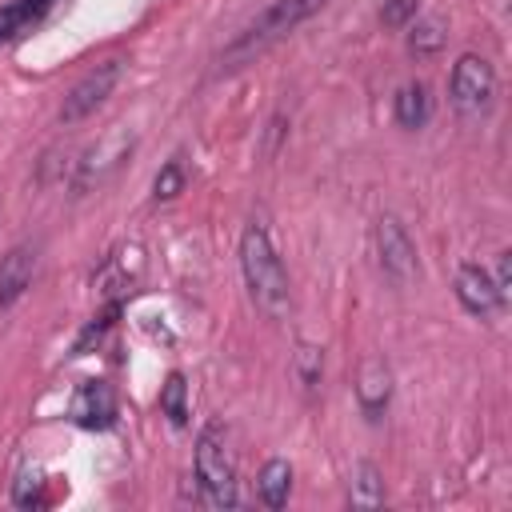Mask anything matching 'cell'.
<instances>
[{"mask_svg": "<svg viewBox=\"0 0 512 512\" xmlns=\"http://www.w3.org/2000/svg\"><path fill=\"white\" fill-rule=\"evenodd\" d=\"M240 272L248 284L252 304L268 316V320H284L292 312V288H288V268L264 228V220H248V228L240 232Z\"/></svg>", "mask_w": 512, "mask_h": 512, "instance_id": "obj_1", "label": "cell"}, {"mask_svg": "<svg viewBox=\"0 0 512 512\" xmlns=\"http://www.w3.org/2000/svg\"><path fill=\"white\" fill-rule=\"evenodd\" d=\"M192 472L204 508H236V460L228 452V432L220 420L204 424L192 452Z\"/></svg>", "mask_w": 512, "mask_h": 512, "instance_id": "obj_2", "label": "cell"}, {"mask_svg": "<svg viewBox=\"0 0 512 512\" xmlns=\"http://www.w3.org/2000/svg\"><path fill=\"white\" fill-rule=\"evenodd\" d=\"M324 0H272L244 32H236V40L220 52V68H240L244 60L260 56L268 44L284 40L300 20H308Z\"/></svg>", "mask_w": 512, "mask_h": 512, "instance_id": "obj_3", "label": "cell"}, {"mask_svg": "<svg viewBox=\"0 0 512 512\" xmlns=\"http://www.w3.org/2000/svg\"><path fill=\"white\" fill-rule=\"evenodd\" d=\"M448 96H452V108L464 116V120H480L488 116L492 100H496V72L484 56L476 52H464L456 64H452V76H448Z\"/></svg>", "mask_w": 512, "mask_h": 512, "instance_id": "obj_4", "label": "cell"}, {"mask_svg": "<svg viewBox=\"0 0 512 512\" xmlns=\"http://www.w3.org/2000/svg\"><path fill=\"white\" fill-rule=\"evenodd\" d=\"M120 72H124L120 60H100L96 68H88V72L68 88V96H64V104H60V124H80L84 116H92V112L112 96V88L120 84Z\"/></svg>", "mask_w": 512, "mask_h": 512, "instance_id": "obj_5", "label": "cell"}, {"mask_svg": "<svg viewBox=\"0 0 512 512\" xmlns=\"http://www.w3.org/2000/svg\"><path fill=\"white\" fill-rule=\"evenodd\" d=\"M376 256H380V268H384V276L396 284V288H404V284H412L416 280V244H412V236H408V228L396 220V216H380L376 220Z\"/></svg>", "mask_w": 512, "mask_h": 512, "instance_id": "obj_6", "label": "cell"}, {"mask_svg": "<svg viewBox=\"0 0 512 512\" xmlns=\"http://www.w3.org/2000/svg\"><path fill=\"white\" fill-rule=\"evenodd\" d=\"M128 152H132V136H128V132L104 136L96 148H88V152L76 160V180H72V188H76V192H88L92 184H104V180L124 164Z\"/></svg>", "mask_w": 512, "mask_h": 512, "instance_id": "obj_7", "label": "cell"}, {"mask_svg": "<svg viewBox=\"0 0 512 512\" xmlns=\"http://www.w3.org/2000/svg\"><path fill=\"white\" fill-rule=\"evenodd\" d=\"M452 292H456L460 308L468 316H480V320H488V316H496L504 308V296L496 292L492 276L480 264H460L456 268V280H452Z\"/></svg>", "mask_w": 512, "mask_h": 512, "instance_id": "obj_8", "label": "cell"}, {"mask_svg": "<svg viewBox=\"0 0 512 512\" xmlns=\"http://www.w3.org/2000/svg\"><path fill=\"white\" fill-rule=\"evenodd\" d=\"M72 424L88 432H104L116 424V392L104 380H84L72 396Z\"/></svg>", "mask_w": 512, "mask_h": 512, "instance_id": "obj_9", "label": "cell"}, {"mask_svg": "<svg viewBox=\"0 0 512 512\" xmlns=\"http://www.w3.org/2000/svg\"><path fill=\"white\" fill-rule=\"evenodd\" d=\"M388 400H392V368L380 356H368L356 376V404H360L364 420L376 424L388 412Z\"/></svg>", "mask_w": 512, "mask_h": 512, "instance_id": "obj_10", "label": "cell"}, {"mask_svg": "<svg viewBox=\"0 0 512 512\" xmlns=\"http://www.w3.org/2000/svg\"><path fill=\"white\" fill-rule=\"evenodd\" d=\"M36 276V248L32 244H16L0 256V308H12L28 284Z\"/></svg>", "mask_w": 512, "mask_h": 512, "instance_id": "obj_11", "label": "cell"}, {"mask_svg": "<svg viewBox=\"0 0 512 512\" xmlns=\"http://www.w3.org/2000/svg\"><path fill=\"white\" fill-rule=\"evenodd\" d=\"M428 116H432V96H428V88H424L420 80H408V84L396 92V124L408 128V132H416V128L428 124Z\"/></svg>", "mask_w": 512, "mask_h": 512, "instance_id": "obj_12", "label": "cell"}, {"mask_svg": "<svg viewBox=\"0 0 512 512\" xmlns=\"http://www.w3.org/2000/svg\"><path fill=\"white\" fill-rule=\"evenodd\" d=\"M256 492H260V500L276 512V508H284L288 504V492H292V464L284 460V456H272L264 468H260V476H256Z\"/></svg>", "mask_w": 512, "mask_h": 512, "instance_id": "obj_13", "label": "cell"}, {"mask_svg": "<svg viewBox=\"0 0 512 512\" xmlns=\"http://www.w3.org/2000/svg\"><path fill=\"white\" fill-rule=\"evenodd\" d=\"M348 504L352 508H380L384 504V476L372 460H360L352 468V484H348Z\"/></svg>", "mask_w": 512, "mask_h": 512, "instance_id": "obj_14", "label": "cell"}, {"mask_svg": "<svg viewBox=\"0 0 512 512\" xmlns=\"http://www.w3.org/2000/svg\"><path fill=\"white\" fill-rule=\"evenodd\" d=\"M48 8H52V0H8V4L0 8V44L12 40V36H20V32H24L28 24H36Z\"/></svg>", "mask_w": 512, "mask_h": 512, "instance_id": "obj_15", "label": "cell"}, {"mask_svg": "<svg viewBox=\"0 0 512 512\" xmlns=\"http://www.w3.org/2000/svg\"><path fill=\"white\" fill-rule=\"evenodd\" d=\"M160 412L176 428L188 424V380H184V372H168V380L160 384Z\"/></svg>", "mask_w": 512, "mask_h": 512, "instance_id": "obj_16", "label": "cell"}, {"mask_svg": "<svg viewBox=\"0 0 512 512\" xmlns=\"http://www.w3.org/2000/svg\"><path fill=\"white\" fill-rule=\"evenodd\" d=\"M444 40H448L444 20H440V16H424V20H416L412 32H408V52H412V56H436V52L444 48Z\"/></svg>", "mask_w": 512, "mask_h": 512, "instance_id": "obj_17", "label": "cell"}, {"mask_svg": "<svg viewBox=\"0 0 512 512\" xmlns=\"http://www.w3.org/2000/svg\"><path fill=\"white\" fill-rule=\"evenodd\" d=\"M184 180H188L184 160H180V156H172V160L156 172V180H152V200H176V196L184 192Z\"/></svg>", "mask_w": 512, "mask_h": 512, "instance_id": "obj_18", "label": "cell"}, {"mask_svg": "<svg viewBox=\"0 0 512 512\" xmlns=\"http://www.w3.org/2000/svg\"><path fill=\"white\" fill-rule=\"evenodd\" d=\"M296 376H300V384L312 392L316 384H320V376H324V348H316V344H300L296 348Z\"/></svg>", "mask_w": 512, "mask_h": 512, "instance_id": "obj_19", "label": "cell"}, {"mask_svg": "<svg viewBox=\"0 0 512 512\" xmlns=\"http://www.w3.org/2000/svg\"><path fill=\"white\" fill-rule=\"evenodd\" d=\"M44 500V472L40 468H24L12 484V504L16 508H36Z\"/></svg>", "mask_w": 512, "mask_h": 512, "instance_id": "obj_20", "label": "cell"}, {"mask_svg": "<svg viewBox=\"0 0 512 512\" xmlns=\"http://www.w3.org/2000/svg\"><path fill=\"white\" fill-rule=\"evenodd\" d=\"M416 8H420V0H384L380 4V24L384 28H408L416 20Z\"/></svg>", "mask_w": 512, "mask_h": 512, "instance_id": "obj_21", "label": "cell"}, {"mask_svg": "<svg viewBox=\"0 0 512 512\" xmlns=\"http://www.w3.org/2000/svg\"><path fill=\"white\" fill-rule=\"evenodd\" d=\"M492 284H496V292L504 296V304H508V292H512V268H508V252H500L496 256V276H492Z\"/></svg>", "mask_w": 512, "mask_h": 512, "instance_id": "obj_22", "label": "cell"}]
</instances>
